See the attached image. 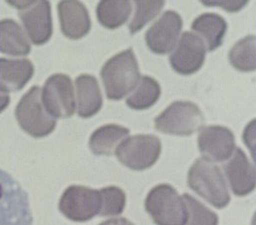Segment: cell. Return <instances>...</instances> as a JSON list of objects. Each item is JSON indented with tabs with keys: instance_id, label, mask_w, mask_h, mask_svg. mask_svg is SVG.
Instances as JSON below:
<instances>
[{
	"instance_id": "obj_1",
	"label": "cell",
	"mask_w": 256,
	"mask_h": 225,
	"mask_svg": "<svg viewBox=\"0 0 256 225\" xmlns=\"http://www.w3.org/2000/svg\"><path fill=\"white\" fill-rule=\"evenodd\" d=\"M140 76L138 62L132 48L114 56L103 65L100 78L109 100H120L134 90Z\"/></svg>"
},
{
	"instance_id": "obj_2",
	"label": "cell",
	"mask_w": 256,
	"mask_h": 225,
	"mask_svg": "<svg viewBox=\"0 0 256 225\" xmlns=\"http://www.w3.org/2000/svg\"><path fill=\"white\" fill-rule=\"evenodd\" d=\"M188 184L216 209H224L230 202L228 188L221 169L206 158H199L190 168Z\"/></svg>"
},
{
	"instance_id": "obj_3",
	"label": "cell",
	"mask_w": 256,
	"mask_h": 225,
	"mask_svg": "<svg viewBox=\"0 0 256 225\" xmlns=\"http://www.w3.org/2000/svg\"><path fill=\"white\" fill-rule=\"evenodd\" d=\"M0 225H33L28 193L0 168Z\"/></svg>"
},
{
	"instance_id": "obj_4",
	"label": "cell",
	"mask_w": 256,
	"mask_h": 225,
	"mask_svg": "<svg viewBox=\"0 0 256 225\" xmlns=\"http://www.w3.org/2000/svg\"><path fill=\"white\" fill-rule=\"evenodd\" d=\"M158 132L178 136H190L202 128L204 116L199 106L192 102L176 100L154 119Z\"/></svg>"
},
{
	"instance_id": "obj_5",
	"label": "cell",
	"mask_w": 256,
	"mask_h": 225,
	"mask_svg": "<svg viewBox=\"0 0 256 225\" xmlns=\"http://www.w3.org/2000/svg\"><path fill=\"white\" fill-rule=\"evenodd\" d=\"M41 88L34 86L24 94L15 110V116L20 128L35 138H42L52 134L56 120L44 106Z\"/></svg>"
},
{
	"instance_id": "obj_6",
	"label": "cell",
	"mask_w": 256,
	"mask_h": 225,
	"mask_svg": "<svg viewBox=\"0 0 256 225\" xmlns=\"http://www.w3.org/2000/svg\"><path fill=\"white\" fill-rule=\"evenodd\" d=\"M144 208L157 225H184L186 222L182 196L168 184L156 186L149 192Z\"/></svg>"
},
{
	"instance_id": "obj_7",
	"label": "cell",
	"mask_w": 256,
	"mask_h": 225,
	"mask_svg": "<svg viewBox=\"0 0 256 225\" xmlns=\"http://www.w3.org/2000/svg\"><path fill=\"white\" fill-rule=\"evenodd\" d=\"M162 146L160 138L150 134L128 137L116 148V155L123 166L134 170L152 168L160 158Z\"/></svg>"
},
{
	"instance_id": "obj_8",
	"label": "cell",
	"mask_w": 256,
	"mask_h": 225,
	"mask_svg": "<svg viewBox=\"0 0 256 225\" xmlns=\"http://www.w3.org/2000/svg\"><path fill=\"white\" fill-rule=\"evenodd\" d=\"M16 7L30 39L35 45L48 42L53 33L52 7L46 0L40 1H8Z\"/></svg>"
},
{
	"instance_id": "obj_9",
	"label": "cell",
	"mask_w": 256,
	"mask_h": 225,
	"mask_svg": "<svg viewBox=\"0 0 256 225\" xmlns=\"http://www.w3.org/2000/svg\"><path fill=\"white\" fill-rule=\"evenodd\" d=\"M102 198L99 190L82 186L68 187L59 201V210L74 222H86L99 215Z\"/></svg>"
},
{
	"instance_id": "obj_10",
	"label": "cell",
	"mask_w": 256,
	"mask_h": 225,
	"mask_svg": "<svg viewBox=\"0 0 256 225\" xmlns=\"http://www.w3.org/2000/svg\"><path fill=\"white\" fill-rule=\"evenodd\" d=\"M46 111L58 119H67L76 111L74 87L65 74H54L46 80L41 94Z\"/></svg>"
},
{
	"instance_id": "obj_11",
	"label": "cell",
	"mask_w": 256,
	"mask_h": 225,
	"mask_svg": "<svg viewBox=\"0 0 256 225\" xmlns=\"http://www.w3.org/2000/svg\"><path fill=\"white\" fill-rule=\"evenodd\" d=\"M206 56L202 39L190 32L182 34L176 48L170 55V66L176 73L184 76L194 74L202 68Z\"/></svg>"
},
{
	"instance_id": "obj_12",
	"label": "cell",
	"mask_w": 256,
	"mask_h": 225,
	"mask_svg": "<svg viewBox=\"0 0 256 225\" xmlns=\"http://www.w3.org/2000/svg\"><path fill=\"white\" fill-rule=\"evenodd\" d=\"M182 27L180 14L174 10H167L148 29L146 34L148 48L158 55L170 53L176 46Z\"/></svg>"
},
{
	"instance_id": "obj_13",
	"label": "cell",
	"mask_w": 256,
	"mask_h": 225,
	"mask_svg": "<svg viewBox=\"0 0 256 225\" xmlns=\"http://www.w3.org/2000/svg\"><path fill=\"white\" fill-rule=\"evenodd\" d=\"M199 151L204 158L216 162L230 158L236 149V138L230 129L222 126H208L200 129Z\"/></svg>"
},
{
	"instance_id": "obj_14",
	"label": "cell",
	"mask_w": 256,
	"mask_h": 225,
	"mask_svg": "<svg viewBox=\"0 0 256 225\" xmlns=\"http://www.w3.org/2000/svg\"><path fill=\"white\" fill-rule=\"evenodd\" d=\"M224 170L234 195L245 196L256 188V168L240 148H236Z\"/></svg>"
},
{
	"instance_id": "obj_15",
	"label": "cell",
	"mask_w": 256,
	"mask_h": 225,
	"mask_svg": "<svg viewBox=\"0 0 256 225\" xmlns=\"http://www.w3.org/2000/svg\"><path fill=\"white\" fill-rule=\"evenodd\" d=\"M58 9L60 27L65 36L77 40L88 34L91 20L84 4L74 0H64L59 2Z\"/></svg>"
},
{
	"instance_id": "obj_16",
	"label": "cell",
	"mask_w": 256,
	"mask_h": 225,
	"mask_svg": "<svg viewBox=\"0 0 256 225\" xmlns=\"http://www.w3.org/2000/svg\"><path fill=\"white\" fill-rule=\"evenodd\" d=\"M33 74L34 66L28 59L0 58V93L20 91Z\"/></svg>"
},
{
	"instance_id": "obj_17",
	"label": "cell",
	"mask_w": 256,
	"mask_h": 225,
	"mask_svg": "<svg viewBox=\"0 0 256 225\" xmlns=\"http://www.w3.org/2000/svg\"><path fill=\"white\" fill-rule=\"evenodd\" d=\"M78 114L84 119L96 116L102 110L103 100L98 80L91 74H80L76 79Z\"/></svg>"
},
{
	"instance_id": "obj_18",
	"label": "cell",
	"mask_w": 256,
	"mask_h": 225,
	"mask_svg": "<svg viewBox=\"0 0 256 225\" xmlns=\"http://www.w3.org/2000/svg\"><path fill=\"white\" fill-rule=\"evenodd\" d=\"M32 46L22 27L14 20L0 21V52L13 56L29 55Z\"/></svg>"
},
{
	"instance_id": "obj_19",
	"label": "cell",
	"mask_w": 256,
	"mask_h": 225,
	"mask_svg": "<svg viewBox=\"0 0 256 225\" xmlns=\"http://www.w3.org/2000/svg\"><path fill=\"white\" fill-rule=\"evenodd\" d=\"M227 22L216 13H204L192 22V29L204 38L208 52L219 48L227 32Z\"/></svg>"
},
{
	"instance_id": "obj_20",
	"label": "cell",
	"mask_w": 256,
	"mask_h": 225,
	"mask_svg": "<svg viewBox=\"0 0 256 225\" xmlns=\"http://www.w3.org/2000/svg\"><path fill=\"white\" fill-rule=\"evenodd\" d=\"M129 129L117 124L102 126L92 134L90 148L94 154L110 156L124 138L129 134Z\"/></svg>"
},
{
	"instance_id": "obj_21",
	"label": "cell",
	"mask_w": 256,
	"mask_h": 225,
	"mask_svg": "<svg viewBox=\"0 0 256 225\" xmlns=\"http://www.w3.org/2000/svg\"><path fill=\"white\" fill-rule=\"evenodd\" d=\"M132 4L126 0H103L96 7L100 24L109 30L120 28L131 15Z\"/></svg>"
},
{
	"instance_id": "obj_22",
	"label": "cell",
	"mask_w": 256,
	"mask_h": 225,
	"mask_svg": "<svg viewBox=\"0 0 256 225\" xmlns=\"http://www.w3.org/2000/svg\"><path fill=\"white\" fill-rule=\"evenodd\" d=\"M161 88L154 78L144 76L138 80L137 90L126 100V105L135 110H148L160 99Z\"/></svg>"
},
{
	"instance_id": "obj_23",
	"label": "cell",
	"mask_w": 256,
	"mask_h": 225,
	"mask_svg": "<svg viewBox=\"0 0 256 225\" xmlns=\"http://www.w3.org/2000/svg\"><path fill=\"white\" fill-rule=\"evenodd\" d=\"M231 65L240 72L256 70V36H248L239 40L228 54Z\"/></svg>"
},
{
	"instance_id": "obj_24",
	"label": "cell",
	"mask_w": 256,
	"mask_h": 225,
	"mask_svg": "<svg viewBox=\"0 0 256 225\" xmlns=\"http://www.w3.org/2000/svg\"><path fill=\"white\" fill-rule=\"evenodd\" d=\"M186 206V222L184 225H218V216L188 193L182 194Z\"/></svg>"
},
{
	"instance_id": "obj_25",
	"label": "cell",
	"mask_w": 256,
	"mask_h": 225,
	"mask_svg": "<svg viewBox=\"0 0 256 225\" xmlns=\"http://www.w3.org/2000/svg\"><path fill=\"white\" fill-rule=\"evenodd\" d=\"M136 10L128 28L132 35L140 32L148 22L160 14L164 6V1H135Z\"/></svg>"
},
{
	"instance_id": "obj_26",
	"label": "cell",
	"mask_w": 256,
	"mask_h": 225,
	"mask_svg": "<svg viewBox=\"0 0 256 225\" xmlns=\"http://www.w3.org/2000/svg\"><path fill=\"white\" fill-rule=\"evenodd\" d=\"M102 198V216L120 215L125 209L126 196L122 189L117 186H108L99 190Z\"/></svg>"
},
{
	"instance_id": "obj_27",
	"label": "cell",
	"mask_w": 256,
	"mask_h": 225,
	"mask_svg": "<svg viewBox=\"0 0 256 225\" xmlns=\"http://www.w3.org/2000/svg\"><path fill=\"white\" fill-rule=\"evenodd\" d=\"M205 6H216L222 8L226 12H236L244 9L248 1H201Z\"/></svg>"
},
{
	"instance_id": "obj_28",
	"label": "cell",
	"mask_w": 256,
	"mask_h": 225,
	"mask_svg": "<svg viewBox=\"0 0 256 225\" xmlns=\"http://www.w3.org/2000/svg\"><path fill=\"white\" fill-rule=\"evenodd\" d=\"M100 225H135L134 222L129 221L128 219L120 218H112L102 222Z\"/></svg>"
},
{
	"instance_id": "obj_29",
	"label": "cell",
	"mask_w": 256,
	"mask_h": 225,
	"mask_svg": "<svg viewBox=\"0 0 256 225\" xmlns=\"http://www.w3.org/2000/svg\"><path fill=\"white\" fill-rule=\"evenodd\" d=\"M10 102V98L8 94L0 93V112H3L9 106Z\"/></svg>"
}]
</instances>
